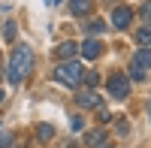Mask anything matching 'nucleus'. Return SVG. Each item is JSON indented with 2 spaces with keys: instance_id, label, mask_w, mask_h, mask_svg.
Here are the masks:
<instances>
[{
  "instance_id": "obj_3",
  "label": "nucleus",
  "mask_w": 151,
  "mask_h": 148,
  "mask_svg": "<svg viewBox=\"0 0 151 148\" xmlns=\"http://www.w3.org/2000/svg\"><path fill=\"white\" fill-rule=\"evenodd\" d=\"M106 91H109L112 100H127L130 97V79L124 76V73H112L106 79Z\"/></svg>"
},
{
  "instance_id": "obj_1",
  "label": "nucleus",
  "mask_w": 151,
  "mask_h": 148,
  "mask_svg": "<svg viewBox=\"0 0 151 148\" xmlns=\"http://www.w3.org/2000/svg\"><path fill=\"white\" fill-rule=\"evenodd\" d=\"M30 67H33V48L27 42H18L15 48H12V57H9V67H6L9 85H21L24 79H27Z\"/></svg>"
},
{
  "instance_id": "obj_12",
  "label": "nucleus",
  "mask_w": 151,
  "mask_h": 148,
  "mask_svg": "<svg viewBox=\"0 0 151 148\" xmlns=\"http://www.w3.org/2000/svg\"><path fill=\"white\" fill-rule=\"evenodd\" d=\"M36 136H40L42 142L55 139V127H52V124H40V127H36Z\"/></svg>"
},
{
  "instance_id": "obj_18",
  "label": "nucleus",
  "mask_w": 151,
  "mask_h": 148,
  "mask_svg": "<svg viewBox=\"0 0 151 148\" xmlns=\"http://www.w3.org/2000/svg\"><path fill=\"white\" fill-rule=\"evenodd\" d=\"M118 133H121V136H127V133H130V127H127V121H124V118H118Z\"/></svg>"
},
{
  "instance_id": "obj_14",
  "label": "nucleus",
  "mask_w": 151,
  "mask_h": 148,
  "mask_svg": "<svg viewBox=\"0 0 151 148\" xmlns=\"http://www.w3.org/2000/svg\"><path fill=\"white\" fill-rule=\"evenodd\" d=\"M15 33H18V24H15V21H6V27H3V36H6L9 42H15Z\"/></svg>"
},
{
  "instance_id": "obj_19",
  "label": "nucleus",
  "mask_w": 151,
  "mask_h": 148,
  "mask_svg": "<svg viewBox=\"0 0 151 148\" xmlns=\"http://www.w3.org/2000/svg\"><path fill=\"white\" fill-rule=\"evenodd\" d=\"M97 148H112V145H106V142H103V145H97Z\"/></svg>"
},
{
  "instance_id": "obj_5",
  "label": "nucleus",
  "mask_w": 151,
  "mask_h": 148,
  "mask_svg": "<svg viewBox=\"0 0 151 148\" xmlns=\"http://www.w3.org/2000/svg\"><path fill=\"white\" fill-rule=\"evenodd\" d=\"M130 21H133V9H127V6H115L112 9V27L115 30H127Z\"/></svg>"
},
{
  "instance_id": "obj_17",
  "label": "nucleus",
  "mask_w": 151,
  "mask_h": 148,
  "mask_svg": "<svg viewBox=\"0 0 151 148\" xmlns=\"http://www.w3.org/2000/svg\"><path fill=\"white\" fill-rule=\"evenodd\" d=\"M82 79L88 82V88H94V85L100 82V79H97V73H85V76H82Z\"/></svg>"
},
{
  "instance_id": "obj_8",
  "label": "nucleus",
  "mask_w": 151,
  "mask_h": 148,
  "mask_svg": "<svg viewBox=\"0 0 151 148\" xmlns=\"http://www.w3.org/2000/svg\"><path fill=\"white\" fill-rule=\"evenodd\" d=\"M91 9H94V0H70V12L76 18H85Z\"/></svg>"
},
{
  "instance_id": "obj_4",
  "label": "nucleus",
  "mask_w": 151,
  "mask_h": 148,
  "mask_svg": "<svg viewBox=\"0 0 151 148\" xmlns=\"http://www.w3.org/2000/svg\"><path fill=\"white\" fill-rule=\"evenodd\" d=\"M148 70H151V48H139V52L133 55V64H130V76H133L136 82H142Z\"/></svg>"
},
{
  "instance_id": "obj_11",
  "label": "nucleus",
  "mask_w": 151,
  "mask_h": 148,
  "mask_svg": "<svg viewBox=\"0 0 151 148\" xmlns=\"http://www.w3.org/2000/svg\"><path fill=\"white\" fill-rule=\"evenodd\" d=\"M76 48H79V45H76L73 40H64V42L58 45V57H64V60H70V57L76 55Z\"/></svg>"
},
{
  "instance_id": "obj_2",
  "label": "nucleus",
  "mask_w": 151,
  "mask_h": 148,
  "mask_svg": "<svg viewBox=\"0 0 151 148\" xmlns=\"http://www.w3.org/2000/svg\"><path fill=\"white\" fill-rule=\"evenodd\" d=\"M82 76H85V70H82V64H76V60H64V64L55 70V79L60 85H67V88H79Z\"/></svg>"
},
{
  "instance_id": "obj_21",
  "label": "nucleus",
  "mask_w": 151,
  "mask_h": 148,
  "mask_svg": "<svg viewBox=\"0 0 151 148\" xmlns=\"http://www.w3.org/2000/svg\"><path fill=\"white\" fill-rule=\"evenodd\" d=\"M0 103H3V91H0Z\"/></svg>"
},
{
  "instance_id": "obj_15",
  "label": "nucleus",
  "mask_w": 151,
  "mask_h": 148,
  "mask_svg": "<svg viewBox=\"0 0 151 148\" xmlns=\"http://www.w3.org/2000/svg\"><path fill=\"white\" fill-rule=\"evenodd\" d=\"M139 15H142V21H145V24H151V0H145V3L139 6Z\"/></svg>"
},
{
  "instance_id": "obj_10",
  "label": "nucleus",
  "mask_w": 151,
  "mask_h": 148,
  "mask_svg": "<svg viewBox=\"0 0 151 148\" xmlns=\"http://www.w3.org/2000/svg\"><path fill=\"white\" fill-rule=\"evenodd\" d=\"M106 142V130H88L85 133V145L88 148H97V145H103Z\"/></svg>"
},
{
  "instance_id": "obj_7",
  "label": "nucleus",
  "mask_w": 151,
  "mask_h": 148,
  "mask_svg": "<svg viewBox=\"0 0 151 148\" xmlns=\"http://www.w3.org/2000/svg\"><path fill=\"white\" fill-rule=\"evenodd\" d=\"M79 52H82V57H85V60H94V57L103 55V42L94 40V36H85V42L79 45Z\"/></svg>"
},
{
  "instance_id": "obj_9",
  "label": "nucleus",
  "mask_w": 151,
  "mask_h": 148,
  "mask_svg": "<svg viewBox=\"0 0 151 148\" xmlns=\"http://www.w3.org/2000/svg\"><path fill=\"white\" fill-rule=\"evenodd\" d=\"M82 30H85V36H100V33L106 30V21L91 18V21H85V24H82Z\"/></svg>"
},
{
  "instance_id": "obj_20",
  "label": "nucleus",
  "mask_w": 151,
  "mask_h": 148,
  "mask_svg": "<svg viewBox=\"0 0 151 148\" xmlns=\"http://www.w3.org/2000/svg\"><path fill=\"white\" fill-rule=\"evenodd\" d=\"M0 76H3V60H0Z\"/></svg>"
},
{
  "instance_id": "obj_6",
  "label": "nucleus",
  "mask_w": 151,
  "mask_h": 148,
  "mask_svg": "<svg viewBox=\"0 0 151 148\" xmlns=\"http://www.w3.org/2000/svg\"><path fill=\"white\" fill-rule=\"evenodd\" d=\"M76 103H79L82 109H100V106H103V97H100L94 88H88V91H79V94H76Z\"/></svg>"
},
{
  "instance_id": "obj_13",
  "label": "nucleus",
  "mask_w": 151,
  "mask_h": 148,
  "mask_svg": "<svg viewBox=\"0 0 151 148\" xmlns=\"http://www.w3.org/2000/svg\"><path fill=\"white\" fill-rule=\"evenodd\" d=\"M136 42H139V45H148L151 42V24H145V27L136 30Z\"/></svg>"
},
{
  "instance_id": "obj_16",
  "label": "nucleus",
  "mask_w": 151,
  "mask_h": 148,
  "mask_svg": "<svg viewBox=\"0 0 151 148\" xmlns=\"http://www.w3.org/2000/svg\"><path fill=\"white\" fill-rule=\"evenodd\" d=\"M70 127H73V130H82V127H85V118H82V115H73V118H70Z\"/></svg>"
}]
</instances>
